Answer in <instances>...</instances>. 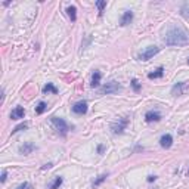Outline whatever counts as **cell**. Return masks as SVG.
<instances>
[{
  "label": "cell",
  "mask_w": 189,
  "mask_h": 189,
  "mask_svg": "<svg viewBox=\"0 0 189 189\" xmlns=\"http://www.w3.org/2000/svg\"><path fill=\"white\" fill-rule=\"evenodd\" d=\"M164 43L167 46H183L189 43V36L183 28L180 27H173L167 31L164 37Z\"/></svg>",
  "instance_id": "cell-1"
},
{
  "label": "cell",
  "mask_w": 189,
  "mask_h": 189,
  "mask_svg": "<svg viewBox=\"0 0 189 189\" xmlns=\"http://www.w3.org/2000/svg\"><path fill=\"white\" fill-rule=\"evenodd\" d=\"M158 52H160V47H158V46H148L145 50H142L141 53L137 55V59H139V61H149V59L154 58Z\"/></svg>",
  "instance_id": "cell-2"
},
{
  "label": "cell",
  "mask_w": 189,
  "mask_h": 189,
  "mask_svg": "<svg viewBox=\"0 0 189 189\" xmlns=\"http://www.w3.org/2000/svg\"><path fill=\"white\" fill-rule=\"evenodd\" d=\"M52 123H53V126L56 127V130L61 133L62 136H65L69 130V126L67 124V121L64 120V118H58V117H52Z\"/></svg>",
  "instance_id": "cell-3"
},
{
  "label": "cell",
  "mask_w": 189,
  "mask_h": 189,
  "mask_svg": "<svg viewBox=\"0 0 189 189\" xmlns=\"http://www.w3.org/2000/svg\"><path fill=\"white\" fill-rule=\"evenodd\" d=\"M127 124H129V118H121V120H118V121L114 123L111 126L112 133H114V135H121L123 131L126 130Z\"/></svg>",
  "instance_id": "cell-4"
},
{
  "label": "cell",
  "mask_w": 189,
  "mask_h": 189,
  "mask_svg": "<svg viewBox=\"0 0 189 189\" xmlns=\"http://www.w3.org/2000/svg\"><path fill=\"white\" fill-rule=\"evenodd\" d=\"M118 90H121V86L117 81H109L107 83V86H103V89L101 90V95H109V93H115Z\"/></svg>",
  "instance_id": "cell-5"
},
{
  "label": "cell",
  "mask_w": 189,
  "mask_h": 189,
  "mask_svg": "<svg viewBox=\"0 0 189 189\" xmlns=\"http://www.w3.org/2000/svg\"><path fill=\"white\" fill-rule=\"evenodd\" d=\"M73 112H74V114H77V115H83V114H86V112H87V102H86V101L77 102V103L73 107Z\"/></svg>",
  "instance_id": "cell-6"
},
{
  "label": "cell",
  "mask_w": 189,
  "mask_h": 189,
  "mask_svg": "<svg viewBox=\"0 0 189 189\" xmlns=\"http://www.w3.org/2000/svg\"><path fill=\"white\" fill-rule=\"evenodd\" d=\"M186 81H182V83H177V84H175L173 86V89H171V95L173 96H180V95H183V90L186 89Z\"/></svg>",
  "instance_id": "cell-7"
},
{
  "label": "cell",
  "mask_w": 189,
  "mask_h": 189,
  "mask_svg": "<svg viewBox=\"0 0 189 189\" xmlns=\"http://www.w3.org/2000/svg\"><path fill=\"white\" fill-rule=\"evenodd\" d=\"M160 145L163 146L164 149H169V148H171V145H173V136H171V135H164V136H161Z\"/></svg>",
  "instance_id": "cell-8"
},
{
  "label": "cell",
  "mask_w": 189,
  "mask_h": 189,
  "mask_svg": "<svg viewBox=\"0 0 189 189\" xmlns=\"http://www.w3.org/2000/svg\"><path fill=\"white\" fill-rule=\"evenodd\" d=\"M145 120L148 123H154V121H160L161 120V114L157 111H148L145 114Z\"/></svg>",
  "instance_id": "cell-9"
},
{
  "label": "cell",
  "mask_w": 189,
  "mask_h": 189,
  "mask_svg": "<svg viewBox=\"0 0 189 189\" xmlns=\"http://www.w3.org/2000/svg\"><path fill=\"white\" fill-rule=\"evenodd\" d=\"M133 21V12L131 10H126L124 14H123L121 19H120V24L123 25V27H126V25H129Z\"/></svg>",
  "instance_id": "cell-10"
},
{
  "label": "cell",
  "mask_w": 189,
  "mask_h": 189,
  "mask_svg": "<svg viewBox=\"0 0 189 189\" xmlns=\"http://www.w3.org/2000/svg\"><path fill=\"white\" fill-rule=\"evenodd\" d=\"M25 115V109L22 107H16L14 111L10 112V118L12 120H19V118H24Z\"/></svg>",
  "instance_id": "cell-11"
},
{
  "label": "cell",
  "mask_w": 189,
  "mask_h": 189,
  "mask_svg": "<svg viewBox=\"0 0 189 189\" xmlns=\"http://www.w3.org/2000/svg\"><path fill=\"white\" fill-rule=\"evenodd\" d=\"M34 149H36V146H34L31 142H27V143H24V145L19 148L21 154H24V155H28V154H31Z\"/></svg>",
  "instance_id": "cell-12"
},
{
  "label": "cell",
  "mask_w": 189,
  "mask_h": 189,
  "mask_svg": "<svg viewBox=\"0 0 189 189\" xmlns=\"http://www.w3.org/2000/svg\"><path fill=\"white\" fill-rule=\"evenodd\" d=\"M101 77H102V74L96 69V71L93 73V75H92V83H90V84H92V87H97V86L101 84Z\"/></svg>",
  "instance_id": "cell-13"
},
{
  "label": "cell",
  "mask_w": 189,
  "mask_h": 189,
  "mask_svg": "<svg viewBox=\"0 0 189 189\" xmlns=\"http://www.w3.org/2000/svg\"><path fill=\"white\" fill-rule=\"evenodd\" d=\"M164 75V68L160 67L158 69H157L155 73H149L148 74V78H151V80H154V78H161Z\"/></svg>",
  "instance_id": "cell-14"
},
{
  "label": "cell",
  "mask_w": 189,
  "mask_h": 189,
  "mask_svg": "<svg viewBox=\"0 0 189 189\" xmlns=\"http://www.w3.org/2000/svg\"><path fill=\"white\" fill-rule=\"evenodd\" d=\"M67 12H68V16L71 18V21L75 22V19H77V9H75V6H69L67 9Z\"/></svg>",
  "instance_id": "cell-15"
},
{
  "label": "cell",
  "mask_w": 189,
  "mask_h": 189,
  "mask_svg": "<svg viewBox=\"0 0 189 189\" xmlns=\"http://www.w3.org/2000/svg\"><path fill=\"white\" fill-rule=\"evenodd\" d=\"M61 185H62V177L58 176V177H55V180L52 182V183L49 185V189H58Z\"/></svg>",
  "instance_id": "cell-16"
},
{
  "label": "cell",
  "mask_w": 189,
  "mask_h": 189,
  "mask_svg": "<svg viewBox=\"0 0 189 189\" xmlns=\"http://www.w3.org/2000/svg\"><path fill=\"white\" fill-rule=\"evenodd\" d=\"M49 92H52V93H55V95H56V93H58V89L55 87L52 83H47V84L43 87V93H49Z\"/></svg>",
  "instance_id": "cell-17"
},
{
  "label": "cell",
  "mask_w": 189,
  "mask_h": 189,
  "mask_svg": "<svg viewBox=\"0 0 189 189\" xmlns=\"http://www.w3.org/2000/svg\"><path fill=\"white\" fill-rule=\"evenodd\" d=\"M46 109H47V105H46L44 102H39V105L36 107V114H39L40 115V114H43Z\"/></svg>",
  "instance_id": "cell-18"
},
{
  "label": "cell",
  "mask_w": 189,
  "mask_h": 189,
  "mask_svg": "<svg viewBox=\"0 0 189 189\" xmlns=\"http://www.w3.org/2000/svg\"><path fill=\"white\" fill-rule=\"evenodd\" d=\"M107 177H108V173H105V175H101L96 180H95V182H93V188H97V186H99V185H101L103 180H107Z\"/></svg>",
  "instance_id": "cell-19"
},
{
  "label": "cell",
  "mask_w": 189,
  "mask_h": 189,
  "mask_svg": "<svg viewBox=\"0 0 189 189\" xmlns=\"http://www.w3.org/2000/svg\"><path fill=\"white\" fill-rule=\"evenodd\" d=\"M96 6H97V9H99V15H102V14H103V8L107 6V2H105V0L96 2Z\"/></svg>",
  "instance_id": "cell-20"
},
{
  "label": "cell",
  "mask_w": 189,
  "mask_h": 189,
  "mask_svg": "<svg viewBox=\"0 0 189 189\" xmlns=\"http://www.w3.org/2000/svg\"><path fill=\"white\" fill-rule=\"evenodd\" d=\"M27 129V123H22V124H19V126H16L12 130V133H18V131H21V130H25Z\"/></svg>",
  "instance_id": "cell-21"
},
{
  "label": "cell",
  "mask_w": 189,
  "mask_h": 189,
  "mask_svg": "<svg viewBox=\"0 0 189 189\" xmlns=\"http://www.w3.org/2000/svg\"><path fill=\"white\" fill-rule=\"evenodd\" d=\"M131 86H133V89H135L136 92H139V89H141V84L137 83V80H136V78H133V80H131Z\"/></svg>",
  "instance_id": "cell-22"
},
{
  "label": "cell",
  "mask_w": 189,
  "mask_h": 189,
  "mask_svg": "<svg viewBox=\"0 0 189 189\" xmlns=\"http://www.w3.org/2000/svg\"><path fill=\"white\" fill-rule=\"evenodd\" d=\"M16 189H33V186H31V185H30L28 182H24V183H21Z\"/></svg>",
  "instance_id": "cell-23"
},
{
  "label": "cell",
  "mask_w": 189,
  "mask_h": 189,
  "mask_svg": "<svg viewBox=\"0 0 189 189\" xmlns=\"http://www.w3.org/2000/svg\"><path fill=\"white\" fill-rule=\"evenodd\" d=\"M6 177H8V171L3 170V173H2V183H5L6 182Z\"/></svg>",
  "instance_id": "cell-24"
},
{
  "label": "cell",
  "mask_w": 189,
  "mask_h": 189,
  "mask_svg": "<svg viewBox=\"0 0 189 189\" xmlns=\"http://www.w3.org/2000/svg\"><path fill=\"white\" fill-rule=\"evenodd\" d=\"M157 176H148V182H155Z\"/></svg>",
  "instance_id": "cell-25"
},
{
  "label": "cell",
  "mask_w": 189,
  "mask_h": 189,
  "mask_svg": "<svg viewBox=\"0 0 189 189\" xmlns=\"http://www.w3.org/2000/svg\"><path fill=\"white\" fill-rule=\"evenodd\" d=\"M52 165H53V164H52V163H47V164H44L43 167H42V169H43V170H46V169H50Z\"/></svg>",
  "instance_id": "cell-26"
},
{
  "label": "cell",
  "mask_w": 189,
  "mask_h": 189,
  "mask_svg": "<svg viewBox=\"0 0 189 189\" xmlns=\"http://www.w3.org/2000/svg\"><path fill=\"white\" fill-rule=\"evenodd\" d=\"M97 149H99V154H102V152H103V146L99 145V148H97Z\"/></svg>",
  "instance_id": "cell-27"
},
{
  "label": "cell",
  "mask_w": 189,
  "mask_h": 189,
  "mask_svg": "<svg viewBox=\"0 0 189 189\" xmlns=\"http://www.w3.org/2000/svg\"><path fill=\"white\" fill-rule=\"evenodd\" d=\"M188 176H189V170H188Z\"/></svg>",
  "instance_id": "cell-28"
},
{
  "label": "cell",
  "mask_w": 189,
  "mask_h": 189,
  "mask_svg": "<svg viewBox=\"0 0 189 189\" xmlns=\"http://www.w3.org/2000/svg\"><path fill=\"white\" fill-rule=\"evenodd\" d=\"M188 64H189V59H188Z\"/></svg>",
  "instance_id": "cell-29"
}]
</instances>
